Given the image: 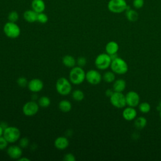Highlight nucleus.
Returning <instances> with one entry per match:
<instances>
[{"mask_svg": "<svg viewBox=\"0 0 161 161\" xmlns=\"http://www.w3.org/2000/svg\"><path fill=\"white\" fill-rule=\"evenodd\" d=\"M125 0H109L108 3V9L113 13H121L128 8Z\"/></svg>", "mask_w": 161, "mask_h": 161, "instance_id": "nucleus-6", "label": "nucleus"}, {"mask_svg": "<svg viewBox=\"0 0 161 161\" xmlns=\"http://www.w3.org/2000/svg\"><path fill=\"white\" fill-rule=\"evenodd\" d=\"M123 118L126 121H132L136 118L137 111L133 107L128 106L124 109L122 113Z\"/></svg>", "mask_w": 161, "mask_h": 161, "instance_id": "nucleus-14", "label": "nucleus"}, {"mask_svg": "<svg viewBox=\"0 0 161 161\" xmlns=\"http://www.w3.org/2000/svg\"><path fill=\"white\" fill-rule=\"evenodd\" d=\"M103 80L108 83H111L113 82L116 80V75L115 73L111 71H106L104 73L103 75Z\"/></svg>", "mask_w": 161, "mask_h": 161, "instance_id": "nucleus-24", "label": "nucleus"}, {"mask_svg": "<svg viewBox=\"0 0 161 161\" xmlns=\"http://www.w3.org/2000/svg\"><path fill=\"white\" fill-rule=\"evenodd\" d=\"M57 92L62 96H67L72 92V83L65 77H60L57 79L55 84Z\"/></svg>", "mask_w": 161, "mask_h": 161, "instance_id": "nucleus-2", "label": "nucleus"}, {"mask_svg": "<svg viewBox=\"0 0 161 161\" xmlns=\"http://www.w3.org/2000/svg\"><path fill=\"white\" fill-rule=\"evenodd\" d=\"M29 145V140L26 137H23L19 140V145L22 148H26Z\"/></svg>", "mask_w": 161, "mask_h": 161, "instance_id": "nucleus-31", "label": "nucleus"}, {"mask_svg": "<svg viewBox=\"0 0 161 161\" xmlns=\"http://www.w3.org/2000/svg\"><path fill=\"white\" fill-rule=\"evenodd\" d=\"M18 160H19V161H30V159H29L28 158H27V157H21L19 159H18Z\"/></svg>", "mask_w": 161, "mask_h": 161, "instance_id": "nucleus-37", "label": "nucleus"}, {"mask_svg": "<svg viewBox=\"0 0 161 161\" xmlns=\"http://www.w3.org/2000/svg\"><path fill=\"white\" fill-rule=\"evenodd\" d=\"M114 92V91H113V89H107V90L106 91V92H105V94H106V96L107 97H110L111 96V95L113 94V92Z\"/></svg>", "mask_w": 161, "mask_h": 161, "instance_id": "nucleus-36", "label": "nucleus"}, {"mask_svg": "<svg viewBox=\"0 0 161 161\" xmlns=\"http://www.w3.org/2000/svg\"><path fill=\"white\" fill-rule=\"evenodd\" d=\"M3 133H4V128L0 125V136H3Z\"/></svg>", "mask_w": 161, "mask_h": 161, "instance_id": "nucleus-38", "label": "nucleus"}, {"mask_svg": "<svg viewBox=\"0 0 161 161\" xmlns=\"http://www.w3.org/2000/svg\"><path fill=\"white\" fill-rule=\"evenodd\" d=\"M48 16L46 14H45L43 12L38 13L36 21H38L39 23L42 24H45L48 21Z\"/></svg>", "mask_w": 161, "mask_h": 161, "instance_id": "nucleus-29", "label": "nucleus"}, {"mask_svg": "<svg viewBox=\"0 0 161 161\" xmlns=\"http://www.w3.org/2000/svg\"><path fill=\"white\" fill-rule=\"evenodd\" d=\"M8 155L12 159L18 160L23 155L22 148L19 145H11L7 147Z\"/></svg>", "mask_w": 161, "mask_h": 161, "instance_id": "nucleus-12", "label": "nucleus"}, {"mask_svg": "<svg viewBox=\"0 0 161 161\" xmlns=\"http://www.w3.org/2000/svg\"><path fill=\"white\" fill-rule=\"evenodd\" d=\"M38 13L33 9L26 10L23 13V18L28 23H34L37 21Z\"/></svg>", "mask_w": 161, "mask_h": 161, "instance_id": "nucleus-19", "label": "nucleus"}, {"mask_svg": "<svg viewBox=\"0 0 161 161\" xmlns=\"http://www.w3.org/2000/svg\"><path fill=\"white\" fill-rule=\"evenodd\" d=\"M125 98L126 105L128 106L135 108L140 104V96L136 92L134 91H130L128 92L125 95Z\"/></svg>", "mask_w": 161, "mask_h": 161, "instance_id": "nucleus-11", "label": "nucleus"}, {"mask_svg": "<svg viewBox=\"0 0 161 161\" xmlns=\"http://www.w3.org/2000/svg\"><path fill=\"white\" fill-rule=\"evenodd\" d=\"M86 80V72L82 67L75 66L69 72V80L74 85H79Z\"/></svg>", "mask_w": 161, "mask_h": 161, "instance_id": "nucleus-1", "label": "nucleus"}, {"mask_svg": "<svg viewBox=\"0 0 161 161\" xmlns=\"http://www.w3.org/2000/svg\"><path fill=\"white\" fill-rule=\"evenodd\" d=\"M28 89L33 93H37L40 92L43 88V81L38 78H35L31 79L28 81Z\"/></svg>", "mask_w": 161, "mask_h": 161, "instance_id": "nucleus-13", "label": "nucleus"}, {"mask_svg": "<svg viewBox=\"0 0 161 161\" xmlns=\"http://www.w3.org/2000/svg\"><path fill=\"white\" fill-rule=\"evenodd\" d=\"M39 105L35 101L31 100L26 102L22 108L23 114L27 116H33L35 115L39 110Z\"/></svg>", "mask_w": 161, "mask_h": 161, "instance_id": "nucleus-9", "label": "nucleus"}, {"mask_svg": "<svg viewBox=\"0 0 161 161\" xmlns=\"http://www.w3.org/2000/svg\"><path fill=\"white\" fill-rule=\"evenodd\" d=\"M138 109L142 113H148L151 109V106L147 102H143L138 104Z\"/></svg>", "mask_w": 161, "mask_h": 161, "instance_id": "nucleus-27", "label": "nucleus"}, {"mask_svg": "<svg viewBox=\"0 0 161 161\" xmlns=\"http://www.w3.org/2000/svg\"><path fill=\"white\" fill-rule=\"evenodd\" d=\"M103 79L100 72L94 69H91L86 73V80L92 85L99 84Z\"/></svg>", "mask_w": 161, "mask_h": 161, "instance_id": "nucleus-10", "label": "nucleus"}, {"mask_svg": "<svg viewBox=\"0 0 161 161\" xmlns=\"http://www.w3.org/2000/svg\"><path fill=\"white\" fill-rule=\"evenodd\" d=\"M69 145V140L65 136H58L54 141L55 147L60 150L66 149Z\"/></svg>", "mask_w": 161, "mask_h": 161, "instance_id": "nucleus-15", "label": "nucleus"}, {"mask_svg": "<svg viewBox=\"0 0 161 161\" xmlns=\"http://www.w3.org/2000/svg\"><path fill=\"white\" fill-rule=\"evenodd\" d=\"M21 132L19 128L16 126H7L4 130L3 136L9 143H14L19 140Z\"/></svg>", "mask_w": 161, "mask_h": 161, "instance_id": "nucleus-5", "label": "nucleus"}, {"mask_svg": "<svg viewBox=\"0 0 161 161\" xmlns=\"http://www.w3.org/2000/svg\"><path fill=\"white\" fill-rule=\"evenodd\" d=\"M72 97L75 101H81L84 98V93L80 89H75L72 92Z\"/></svg>", "mask_w": 161, "mask_h": 161, "instance_id": "nucleus-25", "label": "nucleus"}, {"mask_svg": "<svg viewBox=\"0 0 161 161\" xmlns=\"http://www.w3.org/2000/svg\"><path fill=\"white\" fill-rule=\"evenodd\" d=\"M16 82H17L18 85L21 87H25L28 86V81L27 79L25 77H19L17 79Z\"/></svg>", "mask_w": 161, "mask_h": 161, "instance_id": "nucleus-30", "label": "nucleus"}, {"mask_svg": "<svg viewBox=\"0 0 161 161\" xmlns=\"http://www.w3.org/2000/svg\"><path fill=\"white\" fill-rule=\"evenodd\" d=\"M63 159L65 161H75V157L74 154L71 153H68L64 155V157Z\"/></svg>", "mask_w": 161, "mask_h": 161, "instance_id": "nucleus-35", "label": "nucleus"}, {"mask_svg": "<svg viewBox=\"0 0 161 161\" xmlns=\"http://www.w3.org/2000/svg\"><path fill=\"white\" fill-rule=\"evenodd\" d=\"M109 99L111 104L116 108H123L126 105L125 95L123 92H114Z\"/></svg>", "mask_w": 161, "mask_h": 161, "instance_id": "nucleus-8", "label": "nucleus"}, {"mask_svg": "<svg viewBox=\"0 0 161 161\" xmlns=\"http://www.w3.org/2000/svg\"><path fill=\"white\" fill-rule=\"evenodd\" d=\"M118 50H119V45L118 43L114 41L109 42L106 45V47H105L106 53H107L109 55L117 53Z\"/></svg>", "mask_w": 161, "mask_h": 161, "instance_id": "nucleus-18", "label": "nucleus"}, {"mask_svg": "<svg viewBox=\"0 0 161 161\" xmlns=\"http://www.w3.org/2000/svg\"><path fill=\"white\" fill-rule=\"evenodd\" d=\"M110 68L111 70L116 74L123 75L128 72V65L124 59L118 57L117 58L112 60Z\"/></svg>", "mask_w": 161, "mask_h": 161, "instance_id": "nucleus-3", "label": "nucleus"}, {"mask_svg": "<svg viewBox=\"0 0 161 161\" xmlns=\"http://www.w3.org/2000/svg\"><path fill=\"white\" fill-rule=\"evenodd\" d=\"M86 64H87V60L84 57H80L76 60V64L77 65V66L82 67L85 66Z\"/></svg>", "mask_w": 161, "mask_h": 161, "instance_id": "nucleus-33", "label": "nucleus"}, {"mask_svg": "<svg viewBox=\"0 0 161 161\" xmlns=\"http://www.w3.org/2000/svg\"><path fill=\"white\" fill-rule=\"evenodd\" d=\"M147 123V120L143 116H140L135 119V121H134L135 126L138 130L144 128L146 126Z\"/></svg>", "mask_w": 161, "mask_h": 161, "instance_id": "nucleus-23", "label": "nucleus"}, {"mask_svg": "<svg viewBox=\"0 0 161 161\" xmlns=\"http://www.w3.org/2000/svg\"><path fill=\"white\" fill-rule=\"evenodd\" d=\"M8 142L3 136H0V150L6 149L8 147Z\"/></svg>", "mask_w": 161, "mask_h": 161, "instance_id": "nucleus-32", "label": "nucleus"}, {"mask_svg": "<svg viewBox=\"0 0 161 161\" xmlns=\"http://www.w3.org/2000/svg\"><path fill=\"white\" fill-rule=\"evenodd\" d=\"M3 31L7 37L12 39L18 38L21 33L19 26L16 23L11 21H8L4 24Z\"/></svg>", "mask_w": 161, "mask_h": 161, "instance_id": "nucleus-4", "label": "nucleus"}, {"mask_svg": "<svg viewBox=\"0 0 161 161\" xmlns=\"http://www.w3.org/2000/svg\"><path fill=\"white\" fill-rule=\"evenodd\" d=\"M144 0H133V5L136 9H140L143 6Z\"/></svg>", "mask_w": 161, "mask_h": 161, "instance_id": "nucleus-34", "label": "nucleus"}, {"mask_svg": "<svg viewBox=\"0 0 161 161\" xmlns=\"http://www.w3.org/2000/svg\"><path fill=\"white\" fill-rule=\"evenodd\" d=\"M111 58L107 53H102L99 54L95 58L94 64L96 68L99 70H106L110 67Z\"/></svg>", "mask_w": 161, "mask_h": 161, "instance_id": "nucleus-7", "label": "nucleus"}, {"mask_svg": "<svg viewBox=\"0 0 161 161\" xmlns=\"http://www.w3.org/2000/svg\"><path fill=\"white\" fill-rule=\"evenodd\" d=\"M126 83L123 79H118L113 82V89L114 92H123L126 89Z\"/></svg>", "mask_w": 161, "mask_h": 161, "instance_id": "nucleus-16", "label": "nucleus"}, {"mask_svg": "<svg viewBox=\"0 0 161 161\" xmlns=\"http://www.w3.org/2000/svg\"><path fill=\"white\" fill-rule=\"evenodd\" d=\"M125 14H126V17L128 19V20L131 22L136 21L138 18V13L134 9H130L129 7H128L127 9L126 10Z\"/></svg>", "mask_w": 161, "mask_h": 161, "instance_id": "nucleus-22", "label": "nucleus"}, {"mask_svg": "<svg viewBox=\"0 0 161 161\" xmlns=\"http://www.w3.org/2000/svg\"><path fill=\"white\" fill-rule=\"evenodd\" d=\"M51 103V101L50 99L45 96H42L40 97L38 100V104L39 105V106L42 107V108H48Z\"/></svg>", "mask_w": 161, "mask_h": 161, "instance_id": "nucleus-26", "label": "nucleus"}, {"mask_svg": "<svg viewBox=\"0 0 161 161\" xmlns=\"http://www.w3.org/2000/svg\"><path fill=\"white\" fill-rule=\"evenodd\" d=\"M8 19L9 21L16 23L19 19L18 13L16 11H12L9 12L8 15Z\"/></svg>", "mask_w": 161, "mask_h": 161, "instance_id": "nucleus-28", "label": "nucleus"}, {"mask_svg": "<svg viewBox=\"0 0 161 161\" xmlns=\"http://www.w3.org/2000/svg\"><path fill=\"white\" fill-rule=\"evenodd\" d=\"M31 8L36 13H42L45 9V4L43 0H33L31 4Z\"/></svg>", "mask_w": 161, "mask_h": 161, "instance_id": "nucleus-17", "label": "nucleus"}, {"mask_svg": "<svg viewBox=\"0 0 161 161\" xmlns=\"http://www.w3.org/2000/svg\"><path fill=\"white\" fill-rule=\"evenodd\" d=\"M62 63L65 67L68 68H72L75 66L76 60L70 55H65L62 58Z\"/></svg>", "mask_w": 161, "mask_h": 161, "instance_id": "nucleus-20", "label": "nucleus"}, {"mask_svg": "<svg viewBox=\"0 0 161 161\" xmlns=\"http://www.w3.org/2000/svg\"><path fill=\"white\" fill-rule=\"evenodd\" d=\"M58 106L59 109L63 113H68L72 109L71 103L67 99L61 100L59 102Z\"/></svg>", "mask_w": 161, "mask_h": 161, "instance_id": "nucleus-21", "label": "nucleus"}, {"mask_svg": "<svg viewBox=\"0 0 161 161\" xmlns=\"http://www.w3.org/2000/svg\"><path fill=\"white\" fill-rule=\"evenodd\" d=\"M159 111H160V119H161V109H160Z\"/></svg>", "mask_w": 161, "mask_h": 161, "instance_id": "nucleus-39", "label": "nucleus"}]
</instances>
